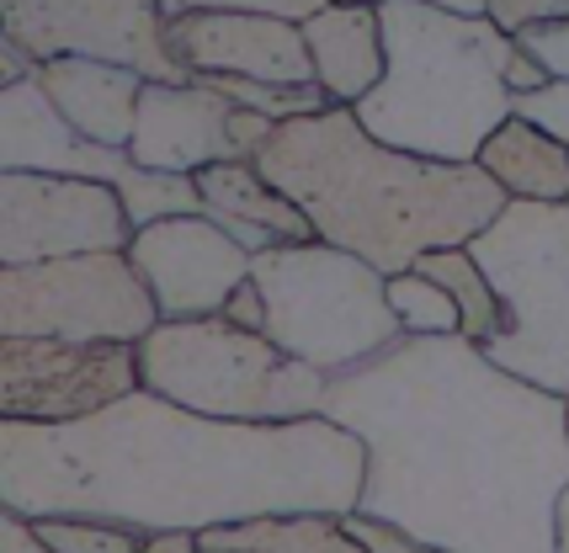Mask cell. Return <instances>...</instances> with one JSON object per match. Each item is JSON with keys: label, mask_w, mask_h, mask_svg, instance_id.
<instances>
[{"label": "cell", "mask_w": 569, "mask_h": 553, "mask_svg": "<svg viewBox=\"0 0 569 553\" xmlns=\"http://www.w3.org/2000/svg\"><path fill=\"white\" fill-rule=\"evenodd\" d=\"M320 415L368 448L362 516L437 553H559L569 400L506 373L463 330L399 335L336 373Z\"/></svg>", "instance_id": "6da1fadb"}, {"label": "cell", "mask_w": 569, "mask_h": 553, "mask_svg": "<svg viewBox=\"0 0 569 553\" xmlns=\"http://www.w3.org/2000/svg\"><path fill=\"white\" fill-rule=\"evenodd\" d=\"M368 479L362 436L330 415L219 421L133 389L80 421L0 415V505L97 516L139 532H208L256 516H351Z\"/></svg>", "instance_id": "7a4b0ae2"}, {"label": "cell", "mask_w": 569, "mask_h": 553, "mask_svg": "<svg viewBox=\"0 0 569 553\" xmlns=\"http://www.w3.org/2000/svg\"><path fill=\"white\" fill-rule=\"evenodd\" d=\"M261 177L303 208L315 240L357 251L378 272H410L426 251L469 245L506 208L500 187L479 160H431L372 139L357 107H320L288 118L256 154Z\"/></svg>", "instance_id": "3957f363"}, {"label": "cell", "mask_w": 569, "mask_h": 553, "mask_svg": "<svg viewBox=\"0 0 569 553\" xmlns=\"http://www.w3.org/2000/svg\"><path fill=\"white\" fill-rule=\"evenodd\" d=\"M383 80L357 101L372 139L431 160H479L517 91H538L548 70L517 32L431 0H383Z\"/></svg>", "instance_id": "277c9868"}, {"label": "cell", "mask_w": 569, "mask_h": 553, "mask_svg": "<svg viewBox=\"0 0 569 553\" xmlns=\"http://www.w3.org/2000/svg\"><path fill=\"white\" fill-rule=\"evenodd\" d=\"M139 373L149 394L219 415V421H303L320 415L330 378L298 362L267 330L213 320H160L139 341Z\"/></svg>", "instance_id": "5b68a950"}, {"label": "cell", "mask_w": 569, "mask_h": 553, "mask_svg": "<svg viewBox=\"0 0 569 553\" xmlns=\"http://www.w3.org/2000/svg\"><path fill=\"white\" fill-rule=\"evenodd\" d=\"M250 276L267 293V335L325 373L362 368L405 335L389 303V272L330 240H277L256 255Z\"/></svg>", "instance_id": "8992f818"}, {"label": "cell", "mask_w": 569, "mask_h": 553, "mask_svg": "<svg viewBox=\"0 0 569 553\" xmlns=\"http://www.w3.org/2000/svg\"><path fill=\"white\" fill-rule=\"evenodd\" d=\"M469 251L506 303V330L485 352L506 373L569 400V202L511 198Z\"/></svg>", "instance_id": "52a82bcc"}, {"label": "cell", "mask_w": 569, "mask_h": 553, "mask_svg": "<svg viewBox=\"0 0 569 553\" xmlns=\"http://www.w3.org/2000/svg\"><path fill=\"white\" fill-rule=\"evenodd\" d=\"M154 325H160V303L128 251H86L59 255V261L0 267V335L139 346Z\"/></svg>", "instance_id": "ba28073f"}, {"label": "cell", "mask_w": 569, "mask_h": 553, "mask_svg": "<svg viewBox=\"0 0 569 553\" xmlns=\"http://www.w3.org/2000/svg\"><path fill=\"white\" fill-rule=\"evenodd\" d=\"M0 171H49V177H86L118 187L133 229L171 219V213H208V198L198 192V177L149 171L128 144H101L80 128L64 123V112L49 101V91L27 76L17 86H0Z\"/></svg>", "instance_id": "9c48e42d"}, {"label": "cell", "mask_w": 569, "mask_h": 553, "mask_svg": "<svg viewBox=\"0 0 569 553\" xmlns=\"http://www.w3.org/2000/svg\"><path fill=\"white\" fill-rule=\"evenodd\" d=\"M0 32L43 59H112L144 80H198L171 49L160 0H0Z\"/></svg>", "instance_id": "30bf717a"}, {"label": "cell", "mask_w": 569, "mask_h": 553, "mask_svg": "<svg viewBox=\"0 0 569 553\" xmlns=\"http://www.w3.org/2000/svg\"><path fill=\"white\" fill-rule=\"evenodd\" d=\"M144 389L139 346L0 335V415L6 421H80Z\"/></svg>", "instance_id": "8fae6325"}, {"label": "cell", "mask_w": 569, "mask_h": 553, "mask_svg": "<svg viewBox=\"0 0 569 553\" xmlns=\"http://www.w3.org/2000/svg\"><path fill=\"white\" fill-rule=\"evenodd\" d=\"M128 240L133 219L118 187L49 171H0V267L128 251Z\"/></svg>", "instance_id": "7c38bea8"}, {"label": "cell", "mask_w": 569, "mask_h": 553, "mask_svg": "<svg viewBox=\"0 0 569 553\" xmlns=\"http://www.w3.org/2000/svg\"><path fill=\"white\" fill-rule=\"evenodd\" d=\"M128 255L149 293L160 303V320H213L229 293L256 267V255L213 219V213H171L133 229Z\"/></svg>", "instance_id": "4fadbf2b"}, {"label": "cell", "mask_w": 569, "mask_h": 553, "mask_svg": "<svg viewBox=\"0 0 569 553\" xmlns=\"http://www.w3.org/2000/svg\"><path fill=\"white\" fill-rule=\"evenodd\" d=\"M171 49L192 76H250L309 86L315 59L303 22L272 11H187L171 17Z\"/></svg>", "instance_id": "5bb4252c"}, {"label": "cell", "mask_w": 569, "mask_h": 553, "mask_svg": "<svg viewBox=\"0 0 569 553\" xmlns=\"http://www.w3.org/2000/svg\"><path fill=\"white\" fill-rule=\"evenodd\" d=\"M229 112L234 101L208 80H144L128 154L149 171L176 177H198L213 160H240L229 139Z\"/></svg>", "instance_id": "9a60e30c"}, {"label": "cell", "mask_w": 569, "mask_h": 553, "mask_svg": "<svg viewBox=\"0 0 569 553\" xmlns=\"http://www.w3.org/2000/svg\"><path fill=\"white\" fill-rule=\"evenodd\" d=\"M32 80L49 91L64 123L80 128L86 139H101V144L133 139V118H139V97H144L139 70L112 64V59H43Z\"/></svg>", "instance_id": "2e32d148"}, {"label": "cell", "mask_w": 569, "mask_h": 553, "mask_svg": "<svg viewBox=\"0 0 569 553\" xmlns=\"http://www.w3.org/2000/svg\"><path fill=\"white\" fill-rule=\"evenodd\" d=\"M309 59H315V86L336 107H357L372 86L383 80V17L368 6H336L325 0L315 17H303Z\"/></svg>", "instance_id": "e0dca14e"}, {"label": "cell", "mask_w": 569, "mask_h": 553, "mask_svg": "<svg viewBox=\"0 0 569 553\" xmlns=\"http://www.w3.org/2000/svg\"><path fill=\"white\" fill-rule=\"evenodd\" d=\"M479 165L506 187V198L569 202V144H559L553 133H543L527 118H506L485 139Z\"/></svg>", "instance_id": "ac0fdd59"}, {"label": "cell", "mask_w": 569, "mask_h": 553, "mask_svg": "<svg viewBox=\"0 0 569 553\" xmlns=\"http://www.w3.org/2000/svg\"><path fill=\"white\" fill-rule=\"evenodd\" d=\"M198 192L208 198V213L219 219H250L272 229L277 240H315V224L303 219L293 198H282L272 181L261 177L256 160H213L198 171Z\"/></svg>", "instance_id": "d6986e66"}, {"label": "cell", "mask_w": 569, "mask_h": 553, "mask_svg": "<svg viewBox=\"0 0 569 553\" xmlns=\"http://www.w3.org/2000/svg\"><path fill=\"white\" fill-rule=\"evenodd\" d=\"M208 553H368L362 537L347 527V516L303 511V516H256L234 527L202 532Z\"/></svg>", "instance_id": "ffe728a7"}, {"label": "cell", "mask_w": 569, "mask_h": 553, "mask_svg": "<svg viewBox=\"0 0 569 553\" xmlns=\"http://www.w3.org/2000/svg\"><path fill=\"white\" fill-rule=\"evenodd\" d=\"M416 272H426L431 282H442L452 303H458V314H463V335L469 341H496L500 330H506V303H500L496 282L490 272L479 267V255L469 245H442V251H426L416 261Z\"/></svg>", "instance_id": "44dd1931"}, {"label": "cell", "mask_w": 569, "mask_h": 553, "mask_svg": "<svg viewBox=\"0 0 569 553\" xmlns=\"http://www.w3.org/2000/svg\"><path fill=\"white\" fill-rule=\"evenodd\" d=\"M389 303H395L405 335H452V330H463V314H458L452 293L426 272H416V267L389 276Z\"/></svg>", "instance_id": "7402d4cb"}, {"label": "cell", "mask_w": 569, "mask_h": 553, "mask_svg": "<svg viewBox=\"0 0 569 553\" xmlns=\"http://www.w3.org/2000/svg\"><path fill=\"white\" fill-rule=\"evenodd\" d=\"M208 80L213 91L234 101V107H250V112H267L272 123H288V118H309V112H320L330 107L320 86L309 80V86H282V80H250V76H198Z\"/></svg>", "instance_id": "603a6c76"}, {"label": "cell", "mask_w": 569, "mask_h": 553, "mask_svg": "<svg viewBox=\"0 0 569 553\" xmlns=\"http://www.w3.org/2000/svg\"><path fill=\"white\" fill-rule=\"evenodd\" d=\"M43 543L59 553H139L144 532L123 522H97V516H43L38 522Z\"/></svg>", "instance_id": "cb8c5ba5"}, {"label": "cell", "mask_w": 569, "mask_h": 553, "mask_svg": "<svg viewBox=\"0 0 569 553\" xmlns=\"http://www.w3.org/2000/svg\"><path fill=\"white\" fill-rule=\"evenodd\" d=\"M511 112L553 133L559 144H569V76H548L538 91H517Z\"/></svg>", "instance_id": "d4e9b609"}, {"label": "cell", "mask_w": 569, "mask_h": 553, "mask_svg": "<svg viewBox=\"0 0 569 553\" xmlns=\"http://www.w3.org/2000/svg\"><path fill=\"white\" fill-rule=\"evenodd\" d=\"M166 17H187V11H272V17H315L325 0H160Z\"/></svg>", "instance_id": "484cf974"}, {"label": "cell", "mask_w": 569, "mask_h": 553, "mask_svg": "<svg viewBox=\"0 0 569 553\" xmlns=\"http://www.w3.org/2000/svg\"><path fill=\"white\" fill-rule=\"evenodd\" d=\"M485 17L506 32H527L543 22H569V0H490Z\"/></svg>", "instance_id": "4316f807"}, {"label": "cell", "mask_w": 569, "mask_h": 553, "mask_svg": "<svg viewBox=\"0 0 569 553\" xmlns=\"http://www.w3.org/2000/svg\"><path fill=\"white\" fill-rule=\"evenodd\" d=\"M347 527L362 537V549H368V553H437L431 543L410 537L405 527H395V522H378V516H362V511H351Z\"/></svg>", "instance_id": "83f0119b"}, {"label": "cell", "mask_w": 569, "mask_h": 553, "mask_svg": "<svg viewBox=\"0 0 569 553\" xmlns=\"http://www.w3.org/2000/svg\"><path fill=\"white\" fill-rule=\"evenodd\" d=\"M517 38H521V49L543 64L548 76H569V22L527 27V32H517Z\"/></svg>", "instance_id": "f1b7e54d"}, {"label": "cell", "mask_w": 569, "mask_h": 553, "mask_svg": "<svg viewBox=\"0 0 569 553\" xmlns=\"http://www.w3.org/2000/svg\"><path fill=\"white\" fill-rule=\"evenodd\" d=\"M0 553H59V549L43 543L38 522H27L22 511H6L0 505Z\"/></svg>", "instance_id": "f546056e"}, {"label": "cell", "mask_w": 569, "mask_h": 553, "mask_svg": "<svg viewBox=\"0 0 569 553\" xmlns=\"http://www.w3.org/2000/svg\"><path fill=\"white\" fill-rule=\"evenodd\" d=\"M223 320H229V325H240V330H267V293L256 288V276H246V282L229 293Z\"/></svg>", "instance_id": "4dcf8cb0"}, {"label": "cell", "mask_w": 569, "mask_h": 553, "mask_svg": "<svg viewBox=\"0 0 569 553\" xmlns=\"http://www.w3.org/2000/svg\"><path fill=\"white\" fill-rule=\"evenodd\" d=\"M32 70H38V59H32L17 38H6V32H0V86H17V80H27Z\"/></svg>", "instance_id": "1f68e13d"}, {"label": "cell", "mask_w": 569, "mask_h": 553, "mask_svg": "<svg viewBox=\"0 0 569 553\" xmlns=\"http://www.w3.org/2000/svg\"><path fill=\"white\" fill-rule=\"evenodd\" d=\"M139 553H208L202 532H144Z\"/></svg>", "instance_id": "d6a6232c"}, {"label": "cell", "mask_w": 569, "mask_h": 553, "mask_svg": "<svg viewBox=\"0 0 569 553\" xmlns=\"http://www.w3.org/2000/svg\"><path fill=\"white\" fill-rule=\"evenodd\" d=\"M559 553H569V484H565V495H559Z\"/></svg>", "instance_id": "836d02e7"}, {"label": "cell", "mask_w": 569, "mask_h": 553, "mask_svg": "<svg viewBox=\"0 0 569 553\" xmlns=\"http://www.w3.org/2000/svg\"><path fill=\"white\" fill-rule=\"evenodd\" d=\"M431 6H447V11H463V17H485L490 0H431Z\"/></svg>", "instance_id": "e575fe53"}, {"label": "cell", "mask_w": 569, "mask_h": 553, "mask_svg": "<svg viewBox=\"0 0 569 553\" xmlns=\"http://www.w3.org/2000/svg\"><path fill=\"white\" fill-rule=\"evenodd\" d=\"M336 6H368V11H383V0H336Z\"/></svg>", "instance_id": "d590c367"}]
</instances>
